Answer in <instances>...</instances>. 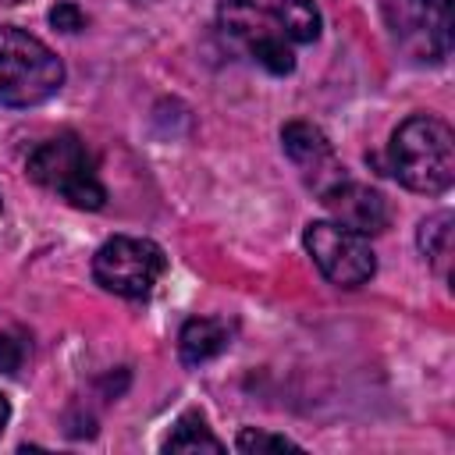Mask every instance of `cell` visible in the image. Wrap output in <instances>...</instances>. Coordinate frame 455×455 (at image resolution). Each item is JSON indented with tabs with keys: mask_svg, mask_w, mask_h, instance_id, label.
I'll return each instance as SVG.
<instances>
[{
	"mask_svg": "<svg viewBox=\"0 0 455 455\" xmlns=\"http://www.w3.org/2000/svg\"><path fill=\"white\" fill-rule=\"evenodd\" d=\"M395 178L423 196H441L455 181V135L434 114L405 117L387 146Z\"/></svg>",
	"mask_w": 455,
	"mask_h": 455,
	"instance_id": "obj_2",
	"label": "cell"
},
{
	"mask_svg": "<svg viewBox=\"0 0 455 455\" xmlns=\"http://www.w3.org/2000/svg\"><path fill=\"white\" fill-rule=\"evenodd\" d=\"M167 270V256L149 238L114 235L92 256V277L100 288L121 299H146Z\"/></svg>",
	"mask_w": 455,
	"mask_h": 455,
	"instance_id": "obj_5",
	"label": "cell"
},
{
	"mask_svg": "<svg viewBox=\"0 0 455 455\" xmlns=\"http://www.w3.org/2000/svg\"><path fill=\"white\" fill-rule=\"evenodd\" d=\"M217 21L220 32L270 75H291L295 46L320 36L313 0H220Z\"/></svg>",
	"mask_w": 455,
	"mask_h": 455,
	"instance_id": "obj_1",
	"label": "cell"
},
{
	"mask_svg": "<svg viewBox=\"0 0 455 455\" xmlns=\"http://www.w3.org/2000/svg\"><path fill=\"white\" fill-rule=\"evenodd\" d=\"M235 448L245 451V455H252V451H256V455H259V451H299V444H295L291 437H284V434H267V430H252V427L238 430Z\"/></svg>",
	"mask_w": 455,
	"mask_h": 455,
	"instance_id": "obj_13",
	"label": "cell"
},
{
	"mask_svg": "<svg viewBox=\"0 0 455 455\" xmlns=\"http://www.w3.org/2000/svg\"><path fill=\"white\" fill-rule=\"evenodd\" d=\"M164 451H224V441L206 427L199 412H185L167 434Z\"/></svg>",
	"mask_w": 455,
	"mask_h": 455,
	"instance_id": "obj_12",
	"label": "cell"
},
{
	"mask_svg": "<svg viewBox=\"0 0 455 455\" xmlns=\"http://www.w3.org/2000/svg\"><path fill=\"white\" fill-rule=\"evenodd\" d=\"M228 345H231V327L228 320H217V316H196L178 334V355L185 366H199L220 355Z\"/></svg>",
	"mask_w": 455,
	"mask_h": 455,
	"instance_id": "obj_10",
	"label": "cell"
},
{
	"mask_svg": "<svg viewBox=\"0 0 455 455\" xmlns=\"http://www.w3.org/2000/svg\"><path fill=\"white\" fill-rule=\"evenodd\" d=\"M7 419H11V402H7V395L0 391V434H4V427H7Z\"/></svg>",
	"mask_w": 455,
	"mask_h": 455,
	"instance_id": "obj_16",
	"label": "cell"
},
{
	"mask_svg": "<svg viewBox=\"0 0 455 455\" xmlns=\"http://www.w3.org/2000/svg\"><path fill=\"white\" fill-rule=\"evenodd\" d=\"M28 178L78 210H100L107 188L96 171V156L75 132H60L28 153Z\"/></svg>",
	"mask_w": 455,
	"mask_h": 455,
	"instance_id": "obj_4",
	"label": "cell"
},
{
	"mask_svg": "<svg viewBox=\"0 0 455 455\" xmlns=\"http://www.w3.org/2000/svg\"><path fill=\"white\" fill-rule=\"evenodd\" d=\"M302 242H306V252L313 256L316 270L338 288H359L377 274V259H373L366 235H359L338 220L306 224Z\"/></svg>",
	"mask_w": 455,
	"mask_h": 455,
	"instance_id": "obj_6",
	"label": "cell"
},
{
	"mask_svg": "<svg viewBox=\"0 0 455 455\" xmlns=\"http://www.w3.org/2000/svg\"><path fill=\"white\" fill-rule=\"evenodd\" d=\"M416 245H419L423 259L434 267V274H437L441 281H448V274H451V252H455L451 213H448V210H441V213H430L427 220H419Z\"/></svg>",
	"mask_w": 455,
	"mask_h": 455,
	"instance_id": "obj_11",
	"label": "cell"
},
{
	"mask_svg": "<svg viewBox=\"0 0 455 455\" xmlns=\"http://www.w3.org/2000/svg\"><path fill=\"white\" fill-rule=\"evenodd\" d=\"M28 359V338L18 331L0 334V373H18Z\"/></svg>",
	"mask_w": 455,
	"mask_h": 455,
	"instance_id": "obj_14",
	"label": "cell"
},
{
	"mask_svg": "<svg viewBox=\"0 0 455 455\" xmlns=\"http://www.w3.org/2000/svg\"><path fill=\"white\" fill-rule=\"evenodd\" d=\"M281 149L284 156L302 171V178L313 185V192H327L334 181L345 178V167L334 156V146L327 142V135L309 124V121H288L281 128Z\"/></svg>",
	"mask_w": 455,
	"mask_h": 455,
	"instance_id": "obj_7",
	"label": "cell"
},
{
	"mask_svg": "<svg viewBox=\"0 0 455 455\" xmlns=\"http://www.w3.org/2000/svg\"><path fill=\"white\" fill-rule=\"evenodd\" d=\"M60 85V57L25 28L0 25V107H36Z\"/></svg>",
	"mask_w": 455,
	"mask_h": 455,
	"instance_id": "obj_3",
	"label": "cell"
},
{
	"mask_svg": "<svg viewBox=\"0 0 455 455\" xmlns=\"http://www.w3.org/2000/svg\"><path fill=\"white\" fill-rule=\"evenodd\" d=\"M320 203L331 210V217H334L338 224H345V228H352V231H359V235H380V231L391 224V206H387V199H384L377 188L363 185V181L341 178V181H334L327 192H320Z\"/></svg>",
	"mask_w": 455,
	"mask_h": 455,
	"instance_id": "obj_9",
	"label": "cell"
},
{
	"mask_svg": "<svg viewBox=\"0 0 455 455\" xmlns=\"http://www.w3.org/2000/svg\"><path fill=\"white\" fill-rule=\"evenodd\" d=\"M395 32L427 60H444L451 50V0H398Z\"/></svg>",
	"mask_w": 455,
	"mask_h": 455,
	"instance_id": "obj_8",
	"label": "cell"
},
{
	"mask_svg": "<svg viewBox=\"0 0 455 455\" xmlns=\"http://www.w3.org/2000/svg\"><path fill=\"white\" fill-rule=\"evenodd\" d=\"M50 25H53L57 32H78V28H85V14H82L78 4L64 0V4H57V7H50Z\"/></svg>",
	"mask_w": 455,
	"mask_h": 455,
	"instance_id": "obj_15",
	"label": "cell"
},
{
	"mask_svg": "<svg viewBox=\"0 0 455 455\" xmlns=\"http://www.w3.org/2000/svg\"><path fill=\"white\" fill-rule=\"evenodd\" d=\"M0 231H4V199H0Z\"/></svg>",
	"mask_w": 455,
	"mask_h": 455,
	"instance_id": "obj_17",
	"label": "cell"
}]
</instances>
